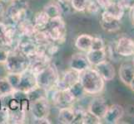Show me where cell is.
Instances as JSON below:
<instances>
[{
	"mask_svg": "<svg viewBox=\"0 0 134 124\" xmlns=\"http://www.w3.org/2000/svg\"><path fill=\"white\" fill-rule=\"evenodd\" d=\"M59 75L57 66L53 63H49L36 73L37 84L40 88L48 90L55 87Z\"/></svg>",
	"mask_w": 134,
	"mask_h": 124,
	"instance_id": "3",
	"label": "cell"
},
{
	"mask_svg": "<svg viewBox=\"0 0 134 124\" xmlns=\"http://www.w3.org/2000/svg\"><path fill=\"white\" fill-rule=\"evenodd\" d=\"M43 11L48 16L50 20L62 17L63 14L61 6H60L59 3L57 1H52L47 3L43 7Z\"/></svg>",
	"mask_w": 134,
	"mask_h": 124,
	"instance_id": "19",
	"label": "cell"
},
{
	"mask_svg": "<svg viewBox=\"0 0 134 124\" xmlns=\"http://www.w3.org/2000/svg\"><path fill=\"white\" fill-rule=\"evenodd\" d=\"M5 13H7L9 19H10L14 25H18L22 21L25 20L27 14V3L24 2L14 0L12 2L11 5L6 9Z\"/></svg>",
	"mask_w": 134,
	"mask_h": 124,
	"instance_id": "6",
	"label": "cell"
},
{
	"mask_svg": "<svg viewBox=\"0 0 134 124\" xmlns=\"http://www.w3.org/2000/svg\"><path fill=\"white\" fill-rule=\"evenodd\" d=\"M92 39L93 36L89 34H81L76 38L74 45L76 48H77L80 51L86 53L91 50Z\"/></svg>",
	"mask_w": 134,
	"mask_h": 124,
	"instance_id": "18",
	"label": "cell"
},
{
	"mask_svg": "<svg viewBox=\"0 0 134 124\" xmlns=\"http://www.w3.org/2000/svg\"><path fill=\"white\" fill-rule=\"evenodd\" d=\"M34 123H38V124H50L51 122L48 119V118H43V119H39V120H34Z\"/></svg>",
	"mask_w": 134,
	"mask_h": 124,
	"instance_id": "35",
	"label": "cell"
},
{
	"mask_svg": "<svg viewBox=\"0 0 134 124\" xmlns=\"http://www.w3.org/2000/svg\"><path fill=\"white\" fill-rule=\"evenodd\" d=\"M103 10L107 11L108 13H110V14L113 16L115 18H117V19L121 20L123 17L125 8H124V7L120 3V2L113 1V3H111L107 8H104Z\"/></svg>",
	"mask_w": 134,
	"mask_h": 124,
	"instance_id": "21",
	"label": "cell"
},
{
	"mask_svg": "<svg viewBox=\"0 0 134 124\" xmlns=\"http://www.w3.org/2000/svg\"><path fill=\"white\" fill-rule=\"evenodd\" d=\"M118 75L120 80L129 87L134 79V65L131 62H123L119 68Z\"/></svg>",
	"mask_w": 134,
	"mask_h": 124,
	"instance_id": "14",
	"label": "cell"
},
{
	"mask_svg": "<svg viewBox=\"0 0 134 124\" xmlns=\"http://www.w3.org/2000/svg\"><path fill=\"white\" fill-rule=\"evenodd\" d=\"M101 120L94 115H92L87 110H85L83 119H82V124H99L101 123Z\"/></svg>",
	"mask_w": 134,
	"mask_h": 124,
	"instance_id": "27",
	"label": "cell"
},
{
	"mask_svg": "<svg viewBox=\"0 0 134 124\" xmlns=\"http://www.w3.org/2000/svg\"><path fill=\"white\" fill-rule=\"evenodd\" d=\"M69 69L75 70L78 73H81L87 70L88 68L92 67L87 61L86 54L78 52L73 54L69 60Z\"/></svg>",
	"mask_w": 134,
	"mask_h": 124,
	"instance_id": "10",
	"label": "cell"
},
{
	"mask_svg": "<svg viewBox=\"0 0 134 124\" xmlns=\"http://www.w3.org/2000/svg\"><path fill=\"white\" fill-rule=\"evenodd\" d=\"M55 1H57L58 3H69L70 0H55Z\"/></svg>",
	"mask_w": 134,
	"mask_h": 124,
	"instance_id": "38",
	"label": "cell"
},
{
	"mask_svg": "<svg viewBox=\"0 0 134 124\" xmlns=\"http://www.w3.org/2000/svg\"><path fill=\"white\" fill-rule=\"evenodd\" d=\"M33 39L38 47H46L51 42H53L49 38L47 32L45 31V30L37 31L33 36Z\"/></svg>",
	"mask_w": 134,
	"mask_h": 124,
	"instance_id": "22",
	"label": "cell"
},
{
	"mask_svg": "<svg viewBox=\"0 0 134 124\" xmlns=\"http://www.w3.org/2000/svg\"><path fill=\"white\" fill-rule=\"evenodd\" d=\"M94 68L105 81L113 80L116 75V70H115L113 65L110 61H108L107 60L95 66Z\"/></svg>",
	"mask_w": 134,
	"mask_h": 124,
	"instance_id": "13",
	"label": "cell"
},
{
	"mask_svg": "<svg viewBox=\"0 0 134 124\" xmlns=\"http://www.w3.org/2000/svg\"><path fill=\"white\" fill-rule=\"evenodd\" d=\"M10 50L6 47H0V65H4L6 63Z\"/></svg>",
	"mask_w": 134,
	"mask_h": 124,
	"instance_id": "31",
	"label": "cell"
},
{
	"mask_svg": "<svg viewBox=\"0 0 134 124\" xmlns=\"http://www.w3.org/2000/svg\"><path fill=\"white\" fill-rule=\"evenodd\" d=\"M50 106L51 103L47 98L39 99L29 103V111L34 120H39L48 118L50 114Z\"/></svg>",
	"mask_w": 134,
	"mask_h": 124,
	"instance_id": "7",
	"label": "cell"
},
{
	"mask_svg": "<svg viewBox=\"0 0 134 124\" xmlns=\"http://www.w3.org/2000/svg\"><path fill=\"white\" fill-rule=\"evenodd\" d=\"M2 1H3V2H6V3H7V2H13V0H2Z\"/></svg>",
	"mask_w": 134,
	"mask_h": 124,
	"instance_id": "39",
	"label": "cell"
},
{
	"mask_svg": "<svg viewBox=\"0 0 134 124\" xmlns=\"http://www.w3.org/2000/svg\"><path fill=\"white\" fill-rule=\"evenodd\" d=\"M108 108V105L106 103V101L103 98L96 97L92 99L87 106V110L92 115H94L100 120H103V118L105 115L106 112Z\"/></svg>",
	"mask_w": 134,
	"mask_h": 124,
	"instance_id": "9",
	"label": "cell"
},
{
	"mask_svg": "<svg viewBox=\"0 0 134 124\" xmlns=\"http://www.w3.org/2000/svg\"><path fill=\"white\" fill-rule=\"evenodd\" d=\"M4 66L8 73H21L29 68V61L18 49H13L10 50Z\"/></svg>",
	"mask_w": 134,
	"mask_h": 124,
	"instance_id": "4",
	"label": "cell"
},
{
	"mask_svg": "<svg viewBox=\"0 0 134 124\" xmlns=\"http://www.w3.org/2000/svg\"><path fill=\"white\" fill-rule=\"evenodd\" d=\"M129 87L132 89V90H133L134 91V79L132 80V82H131V84H130V85H129Z\"/></svg>",
	"mask_w": 134,
	"mask_h": 124,
	"instance_id": "37",
	"label": "cell"
},
{
	"mask_svg": "<svg viewBox=\"0 0 134 124\" xmlns=\"http://www.w3.org/2000/svg\"><path fill=\"white\" fill-rule=\"evenodd\" d=\"M124 108L119 104H113L108 106V108L103 117V120L109 124L118 123L120 119L124 115Z\"/></svg>",
	"mask_w": 134,
	"mask_h": 124,
	"instance_id": "12",
	"label": "cell"
},
{
	"mask_svg": "<svg viewBox=\"0 0 134 124\" xmlns=\"http://www.w3.org/2000/svg\"><path fill=\"white\" fill-rule=\"evenodd\" d=\"M99 8L100 6L96 0H89L85 11H87L89 13H95L99 10Z\"/></svg>",
	"mask_w": 134,
	"mask_h": 124,
	"instance_id": "30",
	"label": "cell"
},
{
	"mask_svg": "<svg viewBox=\"0 0 134 124\" xmlns=\"http://www.w3.org/2000/svg\"><path fill=\"white\" fill-rule=\"evenodd\" d=\"M49 22H50V18L46 14L43 10L37 12L34 16L33 23L38 31L45 30L47 26L48 25Z\"/></svg>",
	"mask_w": 134,
	"mask_h": 124,
	"instance_id": "20",
	"label": "cell"
},
{
	"mask_svg": "<svg viewBox=\"0 0 134 124\" xmlns=\"http://www.w3.org/2000/svg\"><path fill=\"white\" fill-rule=\"evenodd\" d=\"M5 77L14 90L25 94L29 93L38 86L36 74L30 68L26 69L21 73H8Z\"/></svg>",
	"mask_w": 134,
	"mask_h": 124,
	"instance_id": "1",
	"label": "cell"
},
{
	"mask_svg": "<svg viewBox=\"0 0 134 124\" xmlns=\"http://www.w3.org/2000/svg\"><path fill=\"white\" fill-rule=\"evenodd\" d=\"M130 18H131L132 24L134 27V4L130 8Z\"/></svg>",
	"mask_w": 134,
	"mask_h": 124,
	"instance_id": "36",
	"label": "cell"
},
{
	"mask_svg": "<svg viewBox=\"0 0 134 124\" xmlns=\"http://www.w3.org/2000/svg\"><path fill=\"white\" fill-rule=\"evenodd\" d=\"M7 27H8V24L4 23L3 22H0V41L3 40L4 35H5Z\"/></svg>",
	"mask_w": 134,
	"mask_h": 124,
	"instance_id": "32",
	"label": "cell"
},
{
	"mask_svg": "<svg viewBox=\"0 0 134 124\" xmlns=\"http://www.w3.org/2000/svg\"><path fill=\"white\" fill-rule=\"evenodd\" d=\"M69 91L71 92L72 94L73 95V97L76 99L77 101L79 100L80 99H82L86 94L83 88H82V86L80 84V82H77V84H75L73 86H72L71 88L69 89Z\"/></svg>",
	"mask_w": 134,
	"mask_h": 124,
	"instance_id": "25",
	"label": "cell"
},
{
	"mask_svg": "<svg viewBox=\"0 0 134 124\" xmlns=\"http://www.w3.org/2000/svg\"><path fill=\"white\" fill-rule=\"evenodd\" d=\"M17 26V29L19 35L21 36H24V37H29V38H33L34 35L38 30L36 29V27H34L33 21H29V19H26L22 21L19 22Z\"/></svg>",
	"mask_w": 134,
	"mask_h": 124,
	"instance_id": "17",
	"label": "cell"
},
{
	"mask_svg": "<svg viewBox=\"0 0 134 124\" xmlns=\"http://www.w3.org/2000/svg\"><path fill=\"white\" fill-rule=\"evenodd\" d=\"M58 119L59 122L63 124H72L76 114V108L73 106H68L58 108Z\"/></svg>",
	"mask_w": 134,
	"mask_h": 124,
	"instance_id": "16",
	"label": "cell"
},
{
	"mask_svg": "<svg viewBox=\"0 0 134 124\" xmlns=\"http://www.w3.org/2000/svg\"><path fill=\"white\" fill-rule=\"evenodd\" d=\"M79 82L86 94L97 95L101 94L104 89L105 80L94 67H90L81 72Z\"/></svg>",
	"mask_w": 134,
	"mask_h": 124,
	"instance_id": "2",
	"label": "cell"
},
{
	"mask_svg": "<svg viewBox=\"0 0 134 124\" xmlns=\"http://www.w3.org/2000/svg\"><path fill=\"white\" fill-rule=\"evenodd\" d=\"M9 122V110L7 107H0V124H5Z\"/></svg>",
	"mask_w": 134,
	"mask_h": 124,
	"instance_id": "28",
	"label": "cell"
},
{
	"mask_svg": "<svg viewBox=\"0 0 134 124\" xmlns=\"http://www.w3.org/2000/svg\"><path fill=\"white\" fill-rule=\"evenodd\" d=\"M116 51L123 57L134 56V40L127 36L120 37L116 45Z\"/></svg>",
	"mask_w": 134,
	"mask_h": 124,
	"instance_id": "11",
	"label": "cell"
},
{
	"mask_svg": "<svg viewBox=\"0 0 134 124\" xmlns=\"http://www.w3.org/2000/svg\"><path fill=\"white\" fill-rule=\"evenodd\" d=\"M51 41L54 43H63L66 39L67 28L63 17L51 19L45 29Z\"/></svg>",
	"mask_w": 134,
	"mask_h": 124,
	"instance_id": "5",
	"label": "cell"
},
{
	"mask_svg": "<svg viewBox=\"0 0 134 124\" xmlns=\"http://www.w3.org/2000/svg\"><path fill=\"white\" fill-rule=\"evenodd\" d=\"M89 0H70V5L73 10L77 12H84Z\"/></svg>",
	"mask_w": 134,
	"mask_h": 124,
	"instance_id": "26",
	"label": "cell"
},
{
	"mask_svg": "<svg viewBox=\"0 0 134 124\" xmlns=\"http://www.w3.org/2000/svg\"><path fill=\"white\" fill-rule=\"evenodd\" d=\"M105 43L104 41L102 39L101 37H98V36H93L92 39V42L91 45V50H102L105 49Z\"/></svg>",
	"mask_w": 134,
	"mask_h": 124,
	"instance_id": "29",
	"label": "cell"
},
{
	"mask_svg": "<svg viewBox=\"0 0 134 124\" xmlns=\"http://www.w3.org/2000/svg\"><path fill=\"white\" fill-rule=\"evenodd\" d=\"M121 20H113L109 22H102L100 21V26L107 32H115L121 28Z\"/></svg>",
	"mask_w": 134,
	"mask_h": 124,
	"instance_id": "24",
	"label": "cell"
},
{
	"mask_svg": "<svg viewBox=\"0 0 134 124\" xmlns=\"http://www.w3.org/2000/svg\"><path fill=\"white\" fill-rule=\"evenodd\" d=\"M13 92H14V89L12 87L7 78L0 77V98L12 95Z\"/></svg>",
	"mask_w": 134,
	"mask_h": 124,
	"instance_id": "23",
	"label": "cell"
},
{
	"mask_svg": "<svg viewBox=\"0 0 134 124\" xmlns=\"http://www.w3.org/2000/svg\"><path fill=\"white\" fill-rule=\"evenodd\" d=\"M126 112L128 116L134 117V106L133 105H127V108H126Z\"/></svg>",
	"mask_w": 134,
	"mask_h": 124,
	"instance_id": "33",
	"label": "cell"
},
{
	"mask_svg": "<svg viewBox=\"0 0 134 124\" xmlns=\"http://www.w3.org/2000/svg\"><path fill=\"white\" fill-rule=\"evenodd\" d=\"M5 12H6L5 5H4V3L2 0H0V17H2L4 14H5Z\"/></svg>",
	"mask_w": 134,
	"mask_h": 124,
	"instance_id": "34",
	"label": "cell"
},
{
	"mask_svg": "<svg viewBox=\"0 0 134 124\" xmlns=\"http://www.w3.org/2000/svg\"><path fill=\"white\" fill-rule=\"evenodd\" d=\"M86 56L91 66L94 67L95 66L98 65L99 63L107 60L106 48L102 50H90L86 52Z\"/></svg>",
	"mask_w": 134,
	"mask_h": 124,
	"instance_id": "15",
	"label": "cell"
},
{
	"mask_svg": "<svg viewBox=\"0 0 134 124\" xmlns=\"http://www.w3.org/2000/svg\"><path fill=\"white\" fill-rule=\"evenodd\" d=\"M80 73L73 70H69L64 71L62 75H59L58 80L56 83L55 88L59 90H67L69 89L77 82H79Z\"/></svg>",
	"mask_w": 134,
	"mask_h": 124,
	"instance_id": "8",
	"label": "cell"
},
{
	"mask_svg": "<svg viewBox=\"0 0 134 124\" xmlns=\"http://www.w3.org/2000/svg\"><path fill=\"white\" fill-rule=\"evenodd\" d=\"M132 63H133V65H134V57H133V61H132Z\"/></svg>",
	"mask_w": 134,
	"mask_h": 124,
	"instance_id": "40",
	"label": "cell"
}]
</instances>
